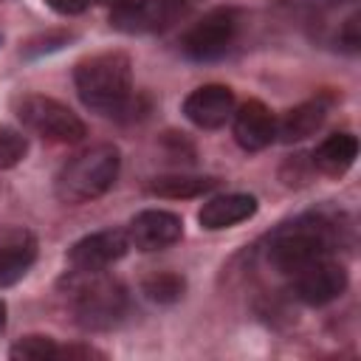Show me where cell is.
<instances>
[{"label":"cell","mask_w":361,"mask_h":361,"mask_svg":"<svg viewBox=\"0 0 361 361\" xmlns=\"http://www.w3.org/2000/svg\"><path fill=\"white\" fill-rule=\"evenodd\" d=\"M338 245V228L322 214H302L279 226L268 240V262L279 274H299L330 254Z\"/></svg>","instance_id":"6da1fadb"},{"label":"cell","mask_w":361,"mask_h":361,"mask_svg":"<svg viewBox=\"0 0 361 361\" xmlns=\"http://www.w3.org/2000/svg\"><path fill=\"white\" fill-rule=\"evenodd\" d=\"M76 93L85 107L102 116H118L133 99V65L121 51H104L82 59L73 71Z\"/></svg>","instance_id":"7a4b0ae2"},{"label":"cell","mask_w":361,"mask_h":361,"mask_svg":"<svg viewBox=\"0 0 361 361\" xmlns=\"http://www.w3.org/2000/svg\"><path fill=\"white\" fill-rule=\"evenodd\" d=\"M121 152L113 144H93L62 164L54 178V192L62 203L79 206L102 197L118 178Z\"/></svg>","instance_id":"3957f363"},{"label":"cell","mask_w":361,"mask_h":361,"mask_svg":"<svg viewBox=\"0 0 361 361\" xmlns=\"http://www.w3.org/2000/svg\"><path fill=\"white\" fill-rule=\"evenodd\" d=\"M65 296L76 313V322L90 330L116 324L127 307L124 285L104 271H73L65 279Z\"/></svg>","instance_id":"277c9868"},{"label":"cell","mask_w":361,"mask_h":361,"mask_svg":"<svg viewBox=\"0 0 361 361\" xmlns=\"http://www.w3.org/2000/svg\"><path fill=\"white\" fill-rule=\"evenodd\" d=\"M14 113L25 130L37 133L45 141L73 144V141H82L87 133L85 121L68 104H62L51 96H42V93H25L23 99H17Z\"/></svg>","instance_id":"5b68a950"},{"label":"cell","mask_w":361,"mask_h":361,"mask_svg":"<svg viewBox=\"0 0 361 361\" xmlns=\"http://www.w3.org/2000/svg\"><path fill=\"white\" fill-rule=\"evenodd\" d=\"M240 28V17L234 8H214L209 14H203L183 37H180V51L195 59V62H212L220 59Z\"/></svg>","instance_id":"8992f818"},{"label":"cell","mask_w":361,"mask_h":361,"mask_svg":"<svg viewBox=\"0 0 361 361\" xmlns=\"http://www.w3.org/2000/svg\"><path fill=\"white\" fill-rule=\"evenodd\" d=\"M180 234H183V220L166 209H144L127 226L130 245H135L138 251H147V254L175 245L180 240Z\"/></svg>","instance_id":"52a82bcc"},{"label":"cell","mask_w":361,"mask_h":361,"mask_svg":"<svg viewBox=\"0 0 361 361\" xmlns=\"http://www.w3.org/2000/svg\"><path fill=\"white\" fill-rule=\"evenodd\" d=\"M347 290V271L333 259H322L299 274H293V293L310 307H322Z\"/></svg>","instance_id":"ba28073f"},{"label":"cell","mask_w":361,"mask_h":361,"mask_svg":"<svg viewBox=\"0 0 361 361\" xmlns=\"http://www.w3.org/2000/svg\"><path fill=\"white\" fill-rule=\"evenodd\" d=\"M130 248V240L118 228L93 231L82 240H76L68 251V262L76 271H104L107 265L118 262Z\"/></svg>","instance_id":"9c48e42d"},{"label":"cell","mask_w":361,"mask_h":361,"mask_svg":"<svg viewBox=\"0 0 361 361\" xmlns=\"http://www.w3.org/2000/svg\"><path fill=\"white\" fill-rule=\"evenodd\" d=\"M234 113V90L228 85H200L183 99V116L203 130L223 127Z\"/></svg>","instance_id":"30bf717a"},{"label":"cell","mask_w":361,"mask_h":361,"mask_svg":"<svg viewBox=\"0 0 361 361\" xmlns=\"http://www.w3.org/2000/svg\"><path fill=\"white\" fill-rule=\"evenodd\" d=\"M231 130H234V141L248 149V152H259L265 149L274 138H276V118L274 113L257 102V99H248L243 102L234 113H231Z\"/></svg>","instance_id":"8fae6325"},{"label":"cell","mask_w":361,"mask_h":361,"mask_svg":"<svg viewBox=\"0 0 361 361\" xmlns=\"http://www.w3.org/2000/svg\"><path fill=\"white\" fill-rule=\"evenodd\" d=\"M172 20L169 0H124L110 11V25L124 34H149Z\"/></svg>","instance_id":"7c38bea8"},{"label":"cell","mask_w":361,"mask_h":361,"mask_svg":"<svg viewBox=\"0 0 361 361\" xmlns=\"http://www.w3.org/2000/svg\"><path fill=\"white\" fill-rule=\"evenodd\" d=\"M327 113H330V96H324V93H322V96H313V99H307V102H302V104H296V107H290V110L276 121V135H279V141L293 144V141H302V138L313 135V133L324 124Z\"/></svg>","instance_id":"4fadbf2b"},{"label":"cell","mask_w":361,"mask_h":361,"mask_svg":"<svg viewBox=\"0 0 361 361\" xmlns=\"http://www.w3.org/2000/svg\"><path fill=\"white\" fill-rule=\"evenodd\" d=\"M254 212H257V200L251 195L231 192V195H217V197L206 200L197 212V220L203 228L220 231V228H228V226H237V223L254 217Z\"/></svg>","instance_id":"5bb4252c"},{"label":"cell","mask_w":361,"mask_h":361,"mask_svg":"<svg viewBox=\"0 0 361 361\" xmlns=\"http://www.w3.org/2000/svg\"><path fill=\"white\" fill-rule=\"evenodd\" d=\"M358 155V141L350 133H333L313 149V166H319L324 175H344Z\"/></svg>","instance_id":"9a60e30c"},{"label":"cell","mask_w":361,"mask_h":361,"mask_svg":"<svg viewBox=\"0 0 361 361\" xmlns=\"http://www.w3.org/2000/svg\"><path fill=\"white\" fill-rule=\"evenodd\" d=\"M34 257H37V245L28 234H17L0 243V288H8L17 279H23Z\"/></svg>","instance_id":"2e32d148"},{"label":"cell","mask_w":361,"mask_h":361,"mask_svg":"<svg viewBox=\"0 0 361 361\" xmlns=\"http://www.w3.org/2000/svg\"><path fill=\"white\" fill-rule=\"evenodd\" d=\"M212 186H214V180L203 178V175H161V178H152L147 189H149V195L180 200V197H197V195L209 192Z\"/></svg>","instance_id":"e0dca14e"},{"label":"cell","mask_w":361,"mask_h":361,"mask_svg":"<svg viewBox=\"0 0 361 361\" xmlns=\"http://www.w3.org/2000/svg\"><path fill=\"white\" fill-rule=\"evenodd\" d=\"M141 290H144V296H147L149 302L172 305V302H178V299L183 296V290H186V279H183L180 274L161 271V274L147 276L144 285H141Z\"/></svg>","instance_id":"ac0fdd59"},{"label":"cell","mask_w":361,"mask_h":361,"mask_svg":"<svg viewBox=\"0 0 361 361\" xmlns=\"http://www.w3.org/2000/svg\"><path fill=\"white\" fill-rule=\"evenodd\" d=\"M8 355L14 361H51L59 358V347L51 336H25L8 350Z\"/></svg>","instance_id":"d6986e66"},{"label":"cell","mask_w":361,"mask_h":361,"mask_svg":"<svg viewBox=\"0 0 361 361\" xmlns=\"http://www.w3.org/2000/svg\"><path fill=\"white\" fill-rule=\"evenodd\" d=\"M28 152V138L14 127H0V169L17 166Z\"/></svg>","instance_id":"ffe728a7"},{"label":"cell","mask_w":361,"mask_h":361,"mask_svg":"<svg viewBox=\"0 0 361 361\" xmlns=\"http://www.w3.org/2000/svg\"><path fill=\"white\" fill-rule=\"evenodd\" d=\"M45 3H48L54 11H59V14H82L90 0H45Z\"/></svg>","instance_id":"44dd1931"},{"label":"cell","mask_w":361,"mask_h":361,"mask_svg":"<svg viewBox=\"0 0 361 361\" xmlns=\"http://www.w3.org/2000/svg\"><path fill=\"white\" fill-rule=\"evenodd\" d=\"M344 42H347V48H358L361 45V37H358V14H353L347 23H344Z\"/></svg>","instance_id":"7402d4cb"},{"label":"cell","mask_w":361,"mask_h":361,"mask_svg":"<svg viewBox=\"0 0 361 361\" xmlns=\"http://www.w3.org/2000/svg\"><path fill=\"white\" fill-rule=\"evenodd\" d=\"M3 327H6V305L0 302V333H3Z\"/></svg>","instance_id":"603a6c76"},{"label":"cell","mask_w":361,"mask_h":361,"mask_svg":"<svg viewBox=\"0 0 361 361\" xmlns=\"http://www.w3.org/2000/svg\"><path fill=\"white\" fill-rule=\"evenodd\" d=\"M322 6H338V3H353V0H319Z\"/></svg>","instance_id":"cb8c5ba5"},{"label":"cell","mask_w":361,"mask_h":361,"mask_svg":"<svg viewBox=\"0 0 361 361\" xmlns=\"http://www.w3.org/2000/svg\"><path fill=\"white\" fill-rule=\"evenodd\" d=\"M116 3H124V0H116Z\"/></svg>","instance_id":"d4e9b609"}]
</instances>
